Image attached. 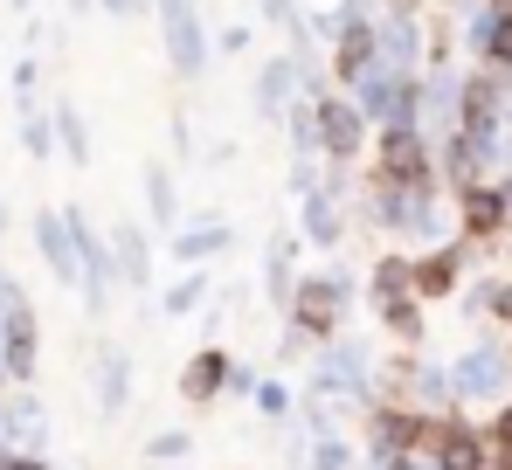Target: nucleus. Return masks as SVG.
<instances>
[{
    "label": "nucleus",
    "mask_w": 512,
    "mask_h": 470,
    "mask_svg": "<svg viewBox=\"0 0 512 470\" xmlns=\"http://www.w3.org/2000/svg\"><path fill=\"white\" fill-rule=\"evenodd\" d=\"M360 63H367V28H346V42H340V70L353 77Z\"/></svg>",
    "instance_id": "obj_7"
},
{
    "label": "nucleus",
    "mask_w": 512,
    "mask_h": 470,
    "mask_svg": "<svg viewBox=\"0 0 512 470\" xmlns=\"http://www.w3.org/2000/svg\"><path fill=\"white\" fill-rule=\"evenodd\" d=\"M492 56H499V63H512V14L492 28Z\"/></svg>",
    "instance_id": "obj_8"
},
{
    "label": "nucleus",
    "mask_w": 512,
    "mask_h": 470,
    "mask_svg": "<svg viewBox=\"0 0 512 470\" xmlns=\"http://www.w3.org/2000/svg\"><path fill=\"white\" fill-rule=\"evenodd\" d=\"M450 284H457V263L450 256H429L423 270H416V291H429V298H443Z\"/></svg>",
    "instance_id": "obj_6"
},
{
    "label": "nucleus",
    "mask_w": 512,
    "mask_h": 470,
    "mask_svg": "<svg viewBox=\"0 0 512 470\" xmlns=\"http://www.w3.org/2000/svg\"><path fill=\"white\" fill-rule=\"evenodd\" d=\"M319 118H326V125H319V132H326V146H353V139H360V125H353V111H346V104H326V111H319Z\"/></svg>",
    "instance_id": "obj_5"
},
{
    "label": "nucleus",
    "mask_w": 512,
    "mask_h": 470,
    "mask_svg": "<svg viewBox=\"0 0 512 470\" xmlns=\"http://www.w3.org/2000/svg\"><path fill=\"white\" fill-rule=\"evenodd\" d=\"M402 284H409V270H402V263H381V291H388V298H395V291H402Z\"/></svg>",
    "instance_id": "obj_9"
},
{
    "label": "nucleus",
    "mask_w": 512,
    "mask_h": 470,
    "mask_svg": "<svg viewBox=\"0 0 512 470\" xmlns=\"http://www.w3.org/2000/svg\"><path fill=\"white\" fill-rule=\"evenodd\" d=\"M499 436H506V443H512V408H506V422H499Z\"/></svg>",
    "instance_id": "obj_10"
},
{
    "label": "nucleus",
    "mask_w": 512,
    "mask_h": 470,
    "mask_svg": "<svg viewBox=\"0 0 512 470\" xmlns=\"http://www.w3.org/2000/svg\"><path fill=\"white\" fill-rule=\"evenodd\" d=\"M333 305H340V298H333V284H312V291L298 298V318H305L312 332H326V325H333Z\"/></svg>",
    "instance_id": "obj_3"
},
{
    "label": "nucleus",
    "mask_w": 512,
    "mask_h": 470,
    "mask_svg": "<svg viewBox=\"0 0 512 470\" xmlns=\"http://www.w3.org/2000/svg\"><path fill=\"white\" fill-rule=\"evenodd\" d=\"M464 222H471L478 235H492L499 222H506V201H499V194H471V201H464Z\"/></svg>",
    "instance_id": "obj_4"
},
{
    "label": "nucleus",
    "mask_w": 512,
    "mask_h": 470,
    "mask_svg": "<svg viewBox=\"0 0 512 470\" xmlns=\"http://www.w3.org/2000/svg\"><path fill=\"white\" fill-rule=\"evenodd\" d=\"M381 166H388V180H423V146H416V132H388Z\"/></svg>",
    "instance_id": "obj_1"
},
{
    "label": "nucleus",
    "mask_w": 512,
    "mask_h": 470,
    "mask_svg": "<svg viewBox=\"0 0 512 470\" xmlns=\"http://www.w3.org/2000/svg\"><path fill=\"white\" fill-rule=\"evenodd\" d=\"M222 374H229V360H222V353H201V360L187 367V394H194V401H208V394L222 388Z\"/></svg>",
    "instance_id": "obj_2"
}]
</instances>
